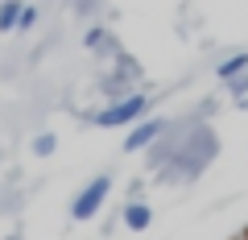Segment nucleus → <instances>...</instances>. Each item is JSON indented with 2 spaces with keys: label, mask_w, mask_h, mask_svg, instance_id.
Returning a JSON list of instances; mask_svg holds the SVG:
<instances>
[{
  "label": "nucleus",
  "mask_w": 248,
  "mask_h": 240,
  "mask_svg": "<svg viewBox=\"0 0 248 240\" xmlns=\"http://www.w3.org/2000/svg\"><path fill=\"white\" fill-rule=\"evenodd\" d=\"M145 112H149V96H141V91H128V96L112 99L104 112H95L91 120H95V128H128V125H137Z\"/></svg>",
  "instance_id": "nucleus-1"
},
{
  "label": "nucleus",
  "mask_w": 248,
  "mask_h": 240,
  "mask_svg": "<svg viewBox=\"0 0 248 240\" xmlns=\"http://www.w3.org/2000/svg\"><path fill=\"white\" fill-rule=\"evenodd\" d=\"M108 195H112V178H108V174H95L87 187L71 199V220L83 224V220H91V215H99V207L108 203Z\"/></svg>",
  "instance_id": "nucleus-2"
},
{
  "label": "nucleus",
  "mask_w": 248,
  "mask_h": 240,
  "mask_svg": "<svg viewBox=\"0 0 248 240\" xmlns=\"http://www.w3.org/2000/svg\"><path fill=\"white\" fill-rule=\"evenodd\" d=\"M170 120H161V116H141L137 125H128V137H124V153H141L149 149L157 137H166Z\"/></svg>",
  "instance_id": "nucleus-3"
},
{
  "label": "nucleus",
  "mask_w": 248,
  "mask_h": 240,
  "mask_svg": "<svg viewBox=\"0 0 248 240\" xmlns=\"http://www.w3.org/2000/svg\"><path fill=\"white\" fill-rule=\"evenodd\" d=\"M120 220H124V228H128V232H145L153 224V207L145 203V199H128L124 211H120Z\"/></svg>",
  "instance_id": "nucleus-4"
},
{
  "label": "nucleus",
  "mask_w": 248,
  "mask_h": 240,
  "mask_svg": "<svg viewBox=\"0 0 248 240\" xmlns=\"http://www.w3.org/2000/svg\"><path fill=\"white\" fill-rule=\"evenodd\" d=\"M83 46H87V50H95V54H104V58H116V42H112V33H108V29H99V25H91L87 33H83Z\"/></svg>",
  "instance_id": "nucleus-5"
},
{
  "label": "nucleus",
  "mask_w": 248,
  "mask_h": 240,
  "mask_svg": "<svg viewBox=\"0 0 248 240\" xmlns=\"http://www.w3.org/2000/svg\"><path fill=\"white\" fill-rule=\"evenodd\" d=\"M240 71H248V50H236V54H228V58H223V63H219V79L228 83L232 75H240Z\"/></svg>",
  "instance_id": "nucleus-6"
},
{
  "label": "nucleus",
  "mask_w": 248,
  "mask_h": 240,
  "mask_svg": "<svg viewBox=\"0 0 248 240\" xmlns=\"http://www.w3.org/2000/svg\"><path fill=\"white\" fill-rule=\"evenodd\" d=\"M21 17V0H0V33H13Z\"/></svg>",
  "instance_id": "nucleus-7"
},
{
  "label": "nucleus",
  "mask_w": 248,
  "mask_h": 240,
  "mask_svg": "<svg viewBox=\"0 0 248 240\" xmlns=\"http://www.w3.org/2000/svg\"><path fill=\"white\" fill-rule=\"evenodd\" d=\"M54 149H58V137H54V133H37L33 137V153H37V158H50Z\"/></svg>",
  "instance_id": "nucleus-8"
},
{
  "label": "nucleus",
  "mask_w": 248,
  "mask_h": 240,
  "mask_svg": "<svg viewBox=\"0 0 248 240\" xmlns=\"http://www.w3.org/2000/svg\"><path fill=\"white\" fill-rule=\"evenodd\" d=\"M223 87H228V91H232V96H236V104H240V99H244V96H248V71H240V75H232V79H228V83H223Z\"/></svg>",
  "instance_id": "nucleus-9"
},
{
  "label": "nucleus",
  "mask_w": 248,
  "mask_h": 240,
  "mask_svg": "<svg viewBox=\"0 0 248 240\" xmlns=\"http://www.w3.org/2000/svg\"><path fill=\"white\" fill-rule=\"evenodd\" d=\"M37 25V9H33V4H21V17H17V29H21V33H25V29H33Z\"/></svg>",
  "instance_id": "nucleus-10"
},
{
  "label": "nucleus",
  "mask_w": 248,
  "mask_h": 240,
  "mask_svg": "<svg viewBox=\"0 0 248 240\" xmlns=\"http://www.w3.org/2000/svg\"><path fill=\"white\" fill-rule=\"evenodd\" d=\"M4 240H21V232H13V236H4Z\"/></svg>",
  "instance_id": "nucleus-11"
}]
</instances>
